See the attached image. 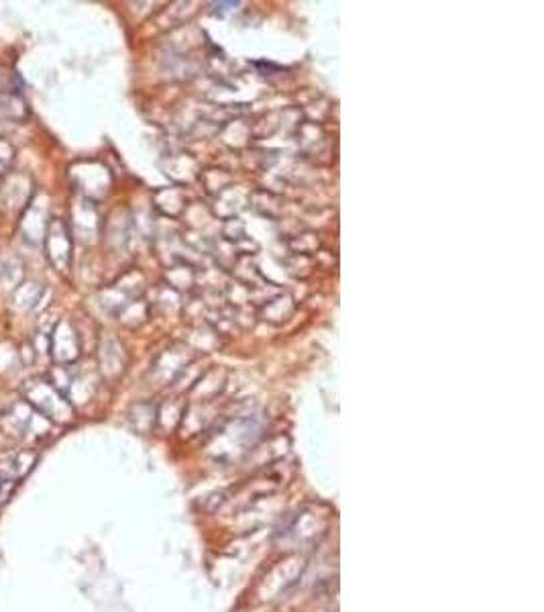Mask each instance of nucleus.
Segmentation results:
<instances>
[{
  "label": "nucleus",
  "mask_w": 544,
  "mask_h": 612,
  "mask_svg": "<svg viewBox=\"0 0 544 612\" xmlns=\"http://www.w3.org/2000/svg\"><path fill=\"white\" fill-rule=\"evenodd\" d=\"M302 570V559L296 557V555H290L282 561H277V566H273L272 572L267 573L261 582V588H259V594L267 600L275 598V594H279L282 590H286L290 584L296 582L298 573Z\"/></svg>",
  "instance_id": "1"
},
{
  "label": "nucleus",
  "mask_w": 544,
  "mask_h": 612,
  "mask_svg": "<svg viewBox=\"0 0 544 612\" xmlns=\"http://www.w3.org/2000/svg\"><path fill=\"white\" fill-rule=\"evenodd\" d=\"M327 525H329L327 513L320 514L316 508H306L304 513H300L296 516V520L292 523L290 531H292V535L298 541L306 543V541L318 539L320 535L324 533Z\"/></svg>",
  "instance_id": "2"
},
{
  "label": "nucleus",
  "mask_w": 544,
  "mask_h": 612,
  "mask_svg": "<svg viewBox=\"0 0 544 612\" xmlns=\"http://www.w3.org/2000/svg\"><path fill=\"white\" fill-rule=\"evenodd\" d=\"M17 484H19L17 480H13L11 475L0 472V506L6 504V502L11 500V496H13V492H15Z\"/></svg>",
  "instance_id": "3"
}]
</instances>
